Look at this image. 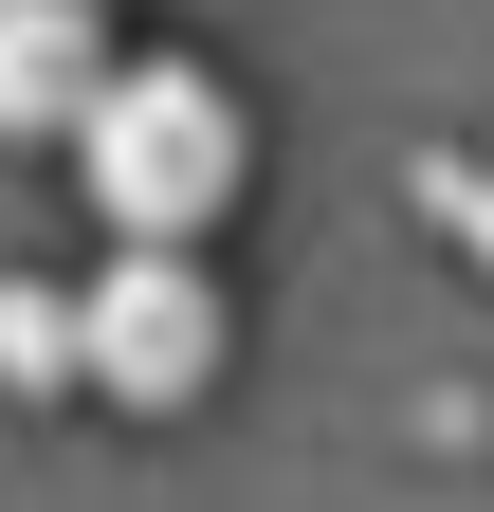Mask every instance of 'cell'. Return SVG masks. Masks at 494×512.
Masks as SVG:
<instances>
[{
    "label": "cell",
    "mask_w": 494,
    "mask_h": 512,
    "mask_svg": "<svg viewBox=\"0 0 494 512\" xmlns=\"http://www.w3.org/2000/svg\"><path fill=\"white\" fill-rule=\"evenodd\" d=\"M74 183L110 238H220L238 183H257V110L202 55H110V92L74 110Z\"/></svg>",
    "instance_id": "obj_1"
},
{
    "label": "cell",
    "mask_w": 494,
    "mask_h": 512,
    "mask_svg": "<svg viewBox=\"0 0 494 512\" xmlns=\"http://www.w3.org/2000/svg\"><path fill=\"white\" fill-rule=\"evenodd\" d=\"M74 330H92V403H147V421H183L238 366V311L202 275V238H110V275L74 293Z\"/></svg>",
    "instance_id": "obj_2"
},
{
    "label": "cell",
    "mask_w": 494,
    "mask_h": 512,
    "mask_svg": "<svg viewBox=\"0 0 494 512\" xmlns=\"http://www.w3.org/2000/svg\"><path fill=\"white\" fill-rule=\"evenodd\" d=\"M92 92H110V0H0V128L74 147Z\"/></svg>",
    "instance_id": "obj_3"
},
{
    "label": "cell",
    "mask_w": 494,
    "mask_h": 512,
    "mask_svg": "<svg viewBox=\"0 0 494 512\" xmlns=\"http://www.w3.org/2000/svg\"><path fill=\"white\" fill-rule=\"evenodd\" d=\"M0 384H19V403L92 384V330H74V293H55V275H0Z\"/></svg>",
    "instance_id": "obj_4"
}]
</instances>
